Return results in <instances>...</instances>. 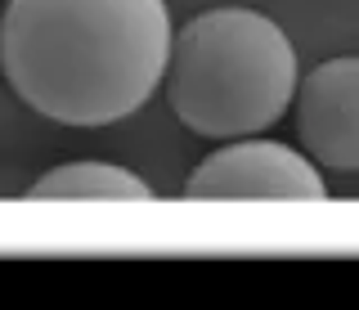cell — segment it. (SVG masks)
<instances>
[{
    "instance_id": "6da1fadb",
    "label": "cell",
    "mask_w": 359,
    "mask_h": 310,
    "mask_svg": "<svg viewBox=\"0 0 359 310\" xmlns=\"http://www.w3.org/2000/svg\"><path fill=\"white\" fill-rule=\"evenodd\" d=\"M166 0H9L0 63L14 95L59 126L140 113L171 63Z\"/></svg>"
},
{
    "instance_id": "7a4b0ae2",
    "label": "cell",
    "mask_w": 359,
    "mask_h": 310,
    "mask_svg": "<svg viewBox=\"0 0 359 310\" xmlns=\"http://www.w3.org/2000/svg\"><path fill=\"white\" fill-rule=\"evenodd\" d=\"M301 68L287 32L269 14L220 5L189 18L171 41L166 95L194 135H261L297 99Z\"/></svg>"
},
{
    "instance_id": "3957f363",
    "label": "cell",
    "mask_w": 359,
    "mask_h": 310,
    "mask_svg": "<svg viewBox=\"0 0 359 310\" xmlns=\"http://www.w3.org/2000/svg\"><path fill=\"white\" fill-rule=\"evenodd\" d=\"M189 203H252V198H278V203H328V184L319 162L274 140H229L224 149L207 153L184 180Z\"/></svg>"
},
{
    "instance_id": "277c9868",
    "label": "cell",
    "mask_w": 359,
    "mask_h": 310,
    "mask_svg": "<svg viewBox=\"0 0 359 310\" xmlns=\"http://www.w3.org/2000/svg\"><path fill=\"white\" fill-rule=\"evenodd\" d=\"M297 140L310 162L359 171V59L341 54L310 68L297 86Z\"/></svg>"
},
{
    "instance_id": "5b68a950",
    "label": "cell",
    "mask_w": 359,
    "mask_h": 310,
    "mask_svg": "<svg viewBox=\"0 0 359 310\" xmlns=\"http://www.w3.org/2000/svg\"><path fill=\"white\" fill-rule=\"evenodd\" d=\"M153 184L112 162H63L27 189V203H149Z\"/></svg>"
}]
</instances>
